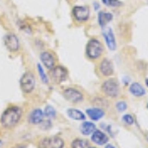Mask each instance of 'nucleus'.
<instances>
[{"instance_id":"17","label":"nucleus","mask_w":148,"mask_h":148,"mask_svg":"<svg viewBox=\"0 0 148 148\" xmlns=\"http://www.w3.org/2000/svg\"><path fill=\"white\" fill-rule=\"evenodd\" d=\"M130 92L133 96L136 97H141L145 95V90L139 83H132L130 87Z\"/></svg>"},{"instance_id":"13","label":"nucleus","mask_w":148,"mask_h":148,"mask_svg":"<svg viewBox=\"0 0 148 148\" xmlns=\"http://www.w3.org/2000/svg\"><path fill=\"white\" fill-rule=\"evenodd\" d=\"M113 19H114L113 14L110 13V12L101 11V12H99V14H98V22H99V25L101 26L102 28L106 27Z\"/></svg>"},{"instance_id":"7","label":"nucleus","mask_w":148,"mask_h":148,"mask_svg":"<svg viewBox=\"0 0 148 148\" xmlns=\"http://www.w3.org/2000/svg\"><path fill=\"white\" fill-rule=\"evenodd\" d=\"M4 45L6 49L11 52H16L20 49V40L14 34H7L4 37Z\"/></svg>"},{"instance_id":"24","label":"nucleus","mask_w":148,"mask_h":148,"mask_svg":"<svg viewBox=\"0 0 148 148\" xmlns=\"http://www.w3.org/2000/svg\"><path fill=\"white\" fill-rule=\"evenodd\" d=\"M116 109H118V111H120V112L125 111L126 108H127V106H126V103L123 102V101L118 102V103H116Z\"/></svg>"},{"instance_id":"5","label":"nucleus","mask_w":148,"mask_h":148,"mask_svg":"<svg viewBox=\"0 0 148 148\" xmlns=\"http://www.w3.org/2000/svg\"><path fill=\"white\" fill-rule=\"evenodd\" d=\"M64 146V141L58 136H49L40 140V148H62Z\"/></svg>"},{"instance_id":"8","label":"nucleus","mask_w":148,"mask_h":148,"mask_svg":"<svg viewBox=\"0 0 148 148\" xmlns=\"http://www.w3.org/2000/svg\"><path fill=\"white\" fill-rule=\"evenodd\" d=\"M90 15L89 8L86 6H74L72 9V16L77 22H85Z\"/></svg>"},{"instance_id":"10","label":"nucleus","mask_w":148,"mask_h":148,"mask_svg":"<svg viewBox=\"0 0 148 148\" xmlns=\"http://www.w3.org/2000/svg\"><path fill=\"white\" fill-rule=\"evenodd\" d=\"M103 37L105 39V42H106L107 46L111 51H114L116 49V38H114V35L113 33V30L111 28H104L102 33Z\"/></svg>"},{"instance_id":"16","label":"nucleus","mask_w":148,"mask_h":148,"mask_svg":"<svg viewBox=\"0 0 148 148\" xmlns=\"http://www.w3.org/2000/svg\"><path fill=\"white\" fill-rule=\"evenodd\" d=\"M86 114L87 116H89L91 120L93 121H99L100 119L104 116V111L102 109H99V108H93V109H88L86 111Z\"/></svg>"},{"instance_id":"15","label":"nucleus","mask_w":148,"mask_h":148,"mask_svg":"<svg viewBox=\"0 0 148 148\" xmlns=\"http://www.w3.org/2000/svg\"><path fill=\"white\" fill-rule=\"evenodd\" d=\"M92 140L98 145H103V144H106V143L109 141V138L104 132H102L101 130H95L92 134Z\"/></svg>"},{"instance_id":"6","label":"nucleus","mask_w":148,"mask_h":148,"mask_svg":"<svg viewBox=\"0 0 148 148\" xmlns=\"http://www.w3.org/2000/svg\"><path fill=\"white\" fill-rule=\"evenodd\" d=\"M51 76L53 82L56 83H61L64 80H66L68 76V71L65 67L61 65L54 66L53 68L51 69Z\"/></svg>"},{"instance_id":"14","label":"nucleus","mask_w":148,"mask_h":148,"mask_svg":"<svg viewBox=\"0 0 148 148\" xmlns=\"http://www.w3.org/2000/svg\"><path fill=\"white\" fill-rule=\"evenodd\" d=\"M44 112L40 109H36L32 113L30 114V116H29V121L31 123H34V125H39V123H42L44 121Z\"/></svg>"},{"instance_id":"27","label":"nucleus","mask_w":148,"mask_h":148,"mask_svg":"<svg viewBox=\"0 0 148 148\" xmlns=\"http://www.w3.org/2000/svg\"><path fill=\"white\" fill-rule=\"evenodd\" d=\"M145 83H146V85L148 86V79H146V80H145Z\"/></svg>"},{"instance_id":"18","label":"nucleus","mask_w":148,"mask_h":148,"mask_svg":"<svg viewBox=\"0 0 148 148\" xmlns=\"http://www.w3.org/2000/svg\"><path fill=\"white\" fill-rule=\"evenodd\" d=\"M80 130L84 135H89L94 132L95 125L93 123H90V121H84V123L81 125Z\"/></svg>"},{"instance_id":"11","label":"nucleus","mask_w":148,"mask_h":148,"mask_svg":"<svg viewBox=\"0 0 148 148\" xmlns=\"http://www.w3.org/2000/svg\"><path fill=\"white\" fill-rule=\"evenodd\" d=\"M40 58L45 67L49 69V70L56 66V58H54L53 54L49 51H42L40 54Z\"/></svg>"},{"instance_id":"2","label":"nucleus","mask_w":148,"mask_h":148,"mask_svg":"<svg viewBox=\"0 0 148 148\" xmlns=\"http://www.w3.org/2000/svg\"><path fill=\"white\" fill-rule=\"evenodd\" d=\"M104 51L103 44L98 39H91L86 45V56L92 60H96Z\"/></svg>"},{"instance_id":"26","label":"nucleus","mask_w":148,"mask_h":148,"mask_svg":"<svg viewBox=\"0 0 148 148\" xmlns=\"http://www.w3.org/2000/svg\"><path fill=\"white\" fill-rule=\"evenodd\" d=\"M105 148H116V147H114L113 145H111V144H108V145H107V146L105 147Z\"/></svg>"},{"instance_id":"25","label":"nucleus","mask_w":148,"mask_h":148,"mask_svg":"<svg viewBox=\"0 0 148 148\" xmlns=\"http://www.w3.org/2000/svg\"><path fill=\"white\" fill-rule=\"evenodd\" d=\"M123 121L126 123V125H132L133 121H134V120H133L132 116H130V114H125V116H123Z\"/></svg>"},{"instance_id":"20","label":"nucleus","mask_w":148,"mask_h":148,"mask_svg":"<svg viewBox=\"0 0 148 148\" xmlns=\"http://www.w3.org/2000/svg\"><path fill=\"white\" fill-rule=\"evenodd\" d=\"M37 68H38V72H39V75H40V79L42 80V83H45V84H47V83H49V79H47V76L46 72H45L42 66L39 63L37 65Z\"/></svg>"},{"instance_id":"12","label":"nucleus","mask_w":148,"mask_h":148,"mask_svg":"<svg viewBox=\"0 0 148 148\" xmlns=\"http://www.w3.org/2000/svg\"><path fill=\"white\" fill-rule=\"evenodd\" d=\"M99 70L104 76H111L114 74V66L111 60L105 58L99 64Z\"/></svg>"},{"instance_id":"23","label":"nucleus","mask_w":148,"mask_h":148,"mask_svg":"<svg viewBox=\"0 0 148 148\" xmlns=\"http://www.w3.org/2000/svg\"><path fill=\"white\" fill-rule=\"evenodd\" d=\"M102 2L109 7H120L123 5V2H121L120 0H102Z\"/></svg>"},{"instance_id":"4","label":"nucleus","mask_w":148,"mask_h":148,"mask_svg":"<svg viewBox=\"0 0 148 148\" xmlns=\"http://www.w3.org/2000/svg\"><path fill=\"white\" fill-rule=\"evenodd\" d=\"M102 90L107 96L116 98L119 95V82L114 78H110L102 84Z\"/></svg>"},{"instance_id":"9","label":"nucleus","mask_w":148,"mask_h":148,"mask_svg":"<svg viewBox=\"0 0 148 148\" xmlns=\"http://www.w3.org/2000/svg\"><path fill=\"white\" fill-rule=\"evenodd\" d=\"M63 97L67 101L73 104H77L83 101V95L80 91L75 88H67L63 91Z\"/></svg>"},{"instance_id":"19","label":"nucleus","mask_w":148,"mask_h":148,"mask_svg":"<svg viewBox=\"0 0 148 148\" xmlns=\"http://www.w3.org/2000/svg\"><path fill=\"white\" fill-rule=\"evenodd\" d=\"M67 114L69 116V118L73 119L75 121H83L85 120V116L79 110L76 109H68L67 110Z\"/></svg>"},{"instance_id":"28","label":"nucleus","mask_w":148,"mask_h":148,"mask_svg":"<svg viewBox=\"0 0 148 148\" xmlns=\"http://www.w3.org/2000/svg\"><path fill=\"white\" fill-rule=\"evenodd\" d=\"M147 108H148V104H147Z\"/></svg>"},{"instance_id":"22","label":"nucleus","mask_w":148,"mask_h":148,"mask_svg":"<svg viewBox=\"0 0 148 148\" xmlns=\"http://www.w3.org/2000/svg\"><path fill=\"white\" fill-rule=\"evenodd\" d=\"M88 141L82 139H75L72 142V148H88Z\"/></svg>"},{"instance_id":"3","label":"nucleus","mask_w":148,"mask_h":148,"mask_svg":"<svg viewBox=\"0 0 148 148\" xmlns=\"http://www.w3.org/2000/svg\"><path fill=\"white\" fill-rule=\"evenodd\" d=\"M20 86L24 93H31L34 91L36 86V77L34 73L30 71L24 73L20 80Z\"/></svg>"},{"instance_id":"21","label":"nucleus","mask_w":148,"mask_h":148,"mask_svg":"<svg viewBox=\"0 0 148 148\" xmlns=\"http://www.w3.org/2000/svg\"><path fill=\"white\" fill-rule=\"evenodd\" d=\"M44 114L47 116V119H49V120H51V119H53L54 116H56V110L53 109V107L47 106L46 109H45Z\"/></svg>"},{"instance_id":"1","label":"nucleus","mask_w":148,"mask_h":148,"mask_svg":"<svg viewBox=\"0 0 148 148\" xmlns=\"http://www.w3.org/2000/svg\"><path fill=\"white\" fill-rule=\"evenodd\" d=\"M22 116V110L19 107H9L1 116V123L5 127H13L19 123Z\"/></svg>"}]
</instances>
